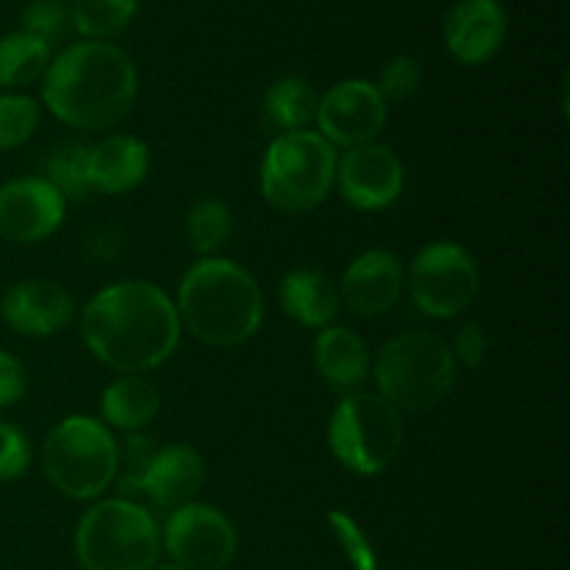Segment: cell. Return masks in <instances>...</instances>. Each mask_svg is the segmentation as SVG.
Listing matches in <instances>:
<instances>
[{"label": "cell", "mask_w": 570, "mask_h": 570, "mask_svg": "<svg viewBox=\"0 0 570 570\" xmlns=\"http://www.w3.org/2000/svg\"><path fill=\"white\" fill-rule=\"evenodd\" d=\"M278 301L289 321L306 328H326L340 312L337 284L321 271L298 267L289 271L278 284Z\"/></svg>", "instance_id": "cell-20"}, {"label": "cell", "mask_w": 570, "mask_h": 570, "mask_svg": "<svg viewBox=\"0 0 570 570\" xmlns=\"http://www.w3.org/2000/svg\"><path fill=\"white\" fill-rule=\"evenodd\" d=\"M510 20L499 0H456L443 20L445 50L465 67L488 65L504 48Z\"/></svg>", "instance_id": "cell-14"}, {"label": "cell", "mask_w": 570, "mask_h": 570, "mask_svg": "<svg viewBox=\"0 0 570 570\" xmlns=\"http://www.w3.org/2000/svg\"><path fill=\"white\" fill-rule=\"evenodd\" d=\"M181 328L215 348H234L254 337L265 321V295L243 265L206 256L184 273L176 295Z\"/></svg>", "instance_id": "cell-3"}, {"label": "cell", "mask_w": 570, "mask_h": 570, "mask_svg": "<svg viewBox=\"0 0 570 570\" xmlns=\"http://www.w3.org/2000/svg\"><path fill=\"white\" fill-rule=\"evenodd\" d=\"M404 443L401 412L379 393H348L328 421V445L345 471L379 476L399 456Z\"/></svg>", "instance_id": "cell-8"}, {"label": "cell", "mask_w": 570, "mask_h": 570, "mask_svg": "<svg viewBox=\"0 0 570 570\" xmlns=\"http://www.w3.org/2000/svg\"><path fill=\"white\" fill-rule=\"evenodd\" d=\"M81 340L117 373H148L178 348L181 323L170 295L142 278L109 284L81 312Z\"/></svg>", "instance_id": "cell-1"}, {"label": "cell", "mask_w": 570, "mask_h": 570, "mask_svg": "<svg viewBox=\"0 0 570 570\" xmlns=\"http://www.w3.org/2000/svg\"><path fill=\"white\" fill-rule=\"evenodd\" d=\"M53 59V48L26 31L0 37V87L17 89L39 81Z\"/></svg>", "instance_id": "cell-23"}, {"label": "cell", "mask_w": 570, "mask_h": 570, "mask_svg": "<svg viewBox=\"0 0 570 570\" xmlns=\"http://www.w3.org/2000/svg\"><path fill=\"white\" fill-rule=\"evenodd\" d=\"M234 232V217L223 200L217 198H204L187 212V239L189 248L195 254H200V259L206 256H217V250L228 243Z\"/></svg>", "instance_id": "cell-25"}, {"label": "cell", "mask_w": 570, "mask_h": 570, "mask_svg": "<svg viewBox=\"0 0 570 570\" xmlns=\"http://www.w3.org/2000/svg\"><path fill=\"white\" fill-rule=\"evenodd\" d=\"M28 373L14 354L0 348V410L14 406L26 395Z\"/></svg>", "instance_id": "cell-33"}, {"label": "cell", "mask_w": 570, "mask_h": 570, "mask_svg": "<svg viewBox=\"0 0 570 570\" xmlns=\"http://www.w3.org/2000/svg\"><path fill=\"white\" fill-rule=\"evenodd\" d=\"M312 354L317 373L334 393H356L371 373V351L365 340L345 326L321 328Z\"/></svg>", "instance_id": "cell-19"}, {"label": "cell", "mask_w": 570, "mask_h": 570, "mask_svg": "<svg viewBox=\"0 0 570 570\" xmlns=\"http://www.w3.org/2000/svg\"><path fill=\"white\" fill-rule=\"evenodd\" d=\"M317 92L306 78L301 76H282L267 87L265 104V122L278 134L306 131L309 122H315L317 115Z\"/></svg>", "instance_id": "cell-22"}, {"label": "cell", "mask_w": 570, "mask_h": 570, "mask_svg": "<svg viewBox=\"0 0 570 570\" xmlns=\"http://www.w3.org/2000/svg\"><path fill=\"white\" fill-rule=\"evenodd\" d=\"M373 379L379 395L399 412H426L454 390L456 360L438 334L406 332L379 351Z\"/></svg>", "instance_id": "cell-5"}, {"label": "cell", "mask_w": 570, "mask_h": 570, "mask_svg": "<svg viewBox=\"0 0 570 570\" xmlns=\"http://www.w3.org/2000/svg\"><path fill=\"white\" fill-rule=\"evenodd\" d=\"M317 134L334 148H360L376 142L387 126V100L365 78L340 81L317 100Z\"/></svg>", "instance_id": "cell-11"}, {"label": "cell", "mask_w": 570, "mask_h": 570, "mask_svg": "<svg viewBox=\"0 0 570 570\" xmlns=\"http://www.w3.org/2000/svg\"><path fill=\"white\" fill-rule=\"evenodd\" d=\"M328 527H332L340 551H343L351 568L354 570H379L376 549H373L371 538H367L365 529L356 523L354 515H348V512H343V510H332L328 512Z\"/></svg>", "instance_id": "cell-29"}, {"label": "cell", "mask_w": 570, "mask_h": 570, "mask_svg": "<svg viewBox=\"0 0 570 570\" xmlns=\"http://www.w3.org/2000/svg\"><path fill=\"white\" fill-rule=\"evenodd\" d=\"M31 465V443L11 423L0 421V482L20 479Z\"/></svg>", "instance_id": "cell-32"}, {"label": "cell", "mask_w": 570, "mask_h": 570, "mask_svg": "<svg viewBox=\"0 0 570 570\" xmlns=\"http://www.w3.org/2000/svg\"><path fill=\"white\" fill-rule=\"evenodd\" d=\"M404 287L423 315L449 321L476 301L482 273L468 248L456 243H429L412 259Z\"/></svg>", "instance_id": "cell-9"}, {"label": "cell", "mask_w": 570, "mask_h": 570, "mask_svg": "<svg viewBox=\"0 0 570 570\" xmlns=\"http://www.w3.org/2000/svg\"><path fill=\"white\" fill-rule=\"evenodd\" d=\"M150 570H184V568H178V566H173V562H156L154 568Z\"/></svg>", "instance_id": "cell-35"}, {"label": "cell", "mask_w": 570, "mask_h": 570, "mask_svg": "<svg viewBox=\"0 0 570 570\" xmlns=\"http://www.w3.org/2000/svg\"><path fill=\"white\" fill-rule=\"evenodd\" d=\"M421 87H423V65L421 59H415V56L410 53L393 56V59L382 67L376 81L379 95H382L387 104L390 100L412 98V95L421 92Z\"/></svg>", "instance_id": "cell-31"}, {"label": "cell", "mask_w": 570, "mask_h": 570, "mask_svg": "<svg viewBox=\"0 0 570 570\" xmlns=\"http://www.w3.org/2000/svg\"><path fill=\"white\" fill-rule=\"evenodd\" d=\"M451 354H454L456 362H462L465 367H479L488 356V334L479 323H468V326L460 328L454 345H451Z\"/></svg>", "instance_id": "cell-34"}, {"label": "cell", "mask_w": 570, "mask_h": 570, "mask_svg": "<svg viewBox=\"0 0 570 570\" xmlns=\"http://www.w3.org/2000/svg\"><path fill=\"white\" fill-rule=\"evenodd\" d=\"M340 304L360 317H382L401 301L404 267L399 256L384 248L365 250L348 265L340 278Z\"/></svg>", "instance_id": "cell-15"}, {"label": "cell", "mask_w": 570, "mask_h": 570, "mask_svg": "<svg viewBox=\"0 0 570 570\" xmlns=\"http://www.w3.org/2000/svg\"><path fill=\"white\" fill-rule=\"evenodd\" d=\"M70 26L92 42H111L134 22L139 0H70Z\"/></svg>", "instance_id": "cell-24"}, {"label": "cell", "mask_w": 570, "mask_h": 570, "mask_svg": "<svg viewBox=\"0 0 570 570\" xmlns=\"http://www.w3.org/2000/svg\"><path fill=\"white\" fill-rule=\"evenodd\" d=\"M161 395L154 382H148L139 373H126L115 379L100 395V417L104 426L117 429V432L137 434L148 429L159 415Z\"/></svg>", "instance_id": "cell-21"}, {"label": "cell", "mask_w": 570, "mask_h": 570, "mask_svg": "<svg viewBox=\"0 0 570 570\" xmlns=\"http://www.w3.org/2000/svg\"><path fill=\"white\" fill-rule=\"evenodd\" d=\"M72 546L83 570H150L161 557V532L137 501L104 499L83 512Z\"/></svg>", "instance_id": "cell-4"}, {"label": "cell", "mask_w": 570, "mask_h": 570, "mask_svg": "<svg viewBox=\"0 0 570 570\" xmlns=\"http://www.w3.org/2000/svg\"><path fill=\"white\" fill-rule=\"evenodd\" d=\"M67 200L45 178H14L0 187V237L33 245L53 237L65 223Z\"/></svg>", "instance_id": "cell-13"}, {"label": "cell", "mask_w": 570, "mask_h": 570, "mask_svg": "<svg viewBox=\"0 0 570 570\" xmlns=\"http://www.w3.org/2000/svg\"><path fill=\"white\" fill-rule=\"evenodd\" d=\"M137 92V65L115 42L67 45L42 76V104L56 120L81 131H104L126 120Z\"/></svg>", "instance_id": "cell-2"}, {"label": "cell", "mask_w": 570, "mask_h": 570, "mask_svg": "<svg viewBox=\"0 0 570 570\" xmlns=\"http://www.w3.org/2000/svg\"><path fill=\"white\" fill-rule=\"evenodd\" d=\"M22 31L31 33V37L42 39L53 48L59 39L67 37L70 31V6L61 3V0H31V3L22 9Z\"/></svg>", "instance_id": "cell-30"}, {"label": "cell", "mask_w": 570, "mask_h": 570, "mask_svg": "<svg viewBox=\"0 0 570 570\" xmlns=\"http://www.w3.org/2000/svg\"><path fill=\"white\" fill-rule=\"evenodd\" d=\"M0 315L26 337H50L76 315V301L59 282L48 278H26L6 289L0 301Z\"/></svg>", "instance_id": "cell-16"}, {"label": "cell", "mask_w": 570, "mask_h": 570, "mask_svg": "<svg viewBox=\"0 0 570 570\" xmlns=\"http://www.w3.org/2000/svg\"><path fill=\"white\" fill-rule=\"evenodd\" d=\"M150 167L148 145L128 134H111L87 150V181L92 193L122 195L145 181Z\"/></svg>", "instance_id": "cell-18"}, {"label": "cell", "mask_w": 570, "mask_h": 570, "mask_svg": "<svg viewBox=\"0 0 570 570\" xmlns=\"http://www.w3.org/2000/svg\"><path fill=\"white\" fill-rule=\"evenodd\" d=\"M159 532L161 549L184 570H226L239 551L237 527L228 515L198 501L173 510Z\"/></svg>", "instance_id": "cell-10"}, {"label": "cell", "mask_w": 570, "mask_h": 570, "mask_svg": "<svg viewBox=\"0 0 570 570\" xmlns=\"http://www.w3.org/2000/svg\"><path fill=\"white\" fill-rule=\"evenodd\" d=\"M156 443L145 432L128 434L126 443L117 445V473L115 484L120 490V499H131L142 490V479L154 462Z\"/></svg>", "instance_id": "cell-27"}, {"label": "cell", "mask_w": 570, "mask_h": 570, "mask_svg": "<svg viewBox=\"0 0 570 570\" xmlns=\"http://www.w3.org/2000/svg\"><path fill=\"white\" fill-rule=\"evenodd\" d=\"M204 456L187 443H170L165 449H156L139 493L148 495L150 504L161 510H178L195 501V495L204 488Z\"/></svg>", "instance_id": "cell-17"}, {"label": "cell", "mask_w": 570, "mask_h": 570, "mask_svg": "<svg viewBox=\"0 0 570 570\" xmlns=\"http://www.w3.org/2000/svg\"><path fill=\"white\" fill-rule=\"evenodd\" d=\"M87 150L89 145L65 142L45 159V181L65 200H87L92 195L87 181Z\"/></svg>", "instance_id": "cell-26"}, {"label": "cell", "mask_w": 570, "mask_h": 570, "mask_svg": "<svg viewBox=\"0 0 570 570\" xmlns=\"http://www.w3.org/2000/svg\"><path fill=\"white\" fill-rule=\"evenodd\" d=\"M39 104L31 95H0V150L26 145L39 126Z\"/></svg>", "instance_id": "cell-28"}, {"label": "cell", "mask_w": 570, "mask_h": 570, "mask_svg": "<svg viewBox=\"0 0 570 570\" xmlns=\"http://www.w3.org/2000/svg\"><path fill=\"white\" fill-rule=\"evenodd\" d=\"M42 471L67 499H100L117 473V443L109 426L89 415L59 421L42 443Z\"/></svg>", "instance_id": "cell-7"}, {"label": "cell", "mask_w": 570, "mask_h": 570, "mask_svg": "<svg viewBox=\"0 0 570 570\" xmlns=\"http://www.w3.org/2000/svg\"><path fill=\"white\" fill-rule=\"evenodd\" d=\"M334 184L345 204L354 209L382 212L404 193V165L387 145L367 142L337 156Z\"/></svg>", "instance_id": "cell-12"}, {"label": "cell", "mask_w": 570, "mask_h": 570, "mask_svg": "<svg viewBox=\"0 0 570 570\" xmlns=\"http://www.w3.org/2000/svg\"><path fill=\"white\" fill-rule=\"evenodd\" d=\"M337 173V148L317 131L278 134L262 159L259 187L282 215H304L328 198Z\"/></svg>", "instance_id": "cell-6"}]
</instances>
